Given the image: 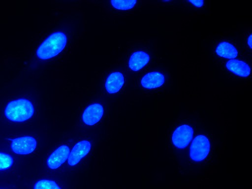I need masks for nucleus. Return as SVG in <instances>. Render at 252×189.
I'll return each mask as SVG.
<instances>
[{
  "instance_id": "nucleus-14",
  "label": "nucleus",
  "mask_w": 252,
  "mask_h": 189,
  "mask_svg": "<svg viewBox=\"0 0 252 189\" xmlns=\"http://www.w3.org/2000/svg\"><path fill=\"white\" fill-rule=\"evenodd\" d=\"M137 1L135 0H111V5L115 8L120 10H128L133 8Z\"/></svg>"
},
{
  "instance_id": "nucleus-7",
  "label": "nucleus",
  "mask_w": 252,
  "mask_h": 189,
  "mask_svg": "<svg viewBox=\"0 0 252 189\" xmlns=\"http://www.w3.org/2000/svg\"><path fill=\"white\" fill-rule=\"evenodd\" d=\"M104 112L102 105L98 103L90 104L84 111L82 118L83 123L88 126H93L101 119Z\"/></svg>"
},
{
  "instance_id": "nucleus-2",
  "label": "nucleus",
  "mask_w": 252,
  "mask_h": 189,
  "mask_svg": "<svg viewBox=\"0 0 252 189\" xmlns=\"http://www.w3.org/2000/svg\"><path fill=\"white\" fill-rule=\"evenodd\" d=\"M34 108L32 102L26 98H19L10 101L4 109V115L13 122H24L32 117Z\"/></svg>"
},
{
  "instance_id": "nucleus-10",
  "label": "nucleus",
  "mask_w": 252,
  "mask_h": 189,
  "mask_svg": "<svg viewBox=\"0 0 252 189\" xmlns=\"http://www.w3.org/2000/svg\"><path fill=\"white\" fill-rule=\"evenodd\" d=\"M124 81V77L122 73L119 72H112L106 79L105 89L109 94H115L123 87Z\"/></svg>"
},
{
  "instance_id": "nucleus-1",
  "label": "nucleus",
  "mask_w": 252,
  "mask_h": 189,
  "mask_svg": "<svg viewBox=\"0 0 252 189\" xmlns=\"http://www.w3.org/2000/svg\"><path fill=\"white\" fill-rule=\"evenodd\" d=\"M67 42L66 34L62 32H53L48 36L38 47L36 55L42 60L52 58L59 54Z\"/></svg>"
},
{
  "instance_id": "nucleus-4",
  "label": "nucleus",
  "mask_w": 252,
  "mask_h": 189,
  "mask_svg": "<svg viewBox=\"0 0 252 189\" xmlns=\"http://www.w3.org/2000/svg\"><path fill=\"white\" fill-rule=\"evenodd\" d=\"M193 134V128L190 126L182 125L174 131L172 136V142L177 148L184 149L191 142Z\"/></svg>"
},
{
  "instance_id": "nucleus-6",
  "label": "nucleus",
  "mask_w": 252,
  "mask_h": 189,
  "mask_svg": "<svg viewBox=\"0 0 252 189\" xmlns=\"http://www.w3.org/2000/svg\"><path fill=\"white\" fill-rule=\"evenodd\" d=\"M91 143L86 140L77 143L70 152L68 158V164L70 166L77 164L90 152Z\"/></svg>"
},
{
  "instance_id": "nucleus-5",
  "label": "nucleus",
  "mask_w": 252,
  "mask_h": 189,
  "mask_svg": "<svg viewBox=\"0 0 252 189\" xmlns=\"http://www.w3.org/2000/svg\"><path fill=\"white\" fill-rule=\"evenodd\" d=\"M36 140L30 136L19 137L13 139L10 147L12 151L18 155H27L32 153L35 149Z\"/></svg>"
},
{
  "instance_id": "nucleus-8",
  "label": "nucleus",
  "mask_w": 252,
  "mask_h": 189,
  "mask_svg": "<svg viewBox=\"0 0 252 189\" xmlns=\"http://www.w3.org/2000/svg\"><path fill=\"white\" fill-rule=\"evenodd\" d=\"M70 152V149L66 145L59 147L48 158V167L51 169H57L67 160Z\"/></svg>"
},
{
  "instance_id": "nucleus-12",
  "label": "nucleus",
  "mask_w": 252,
  "mask_h": 189,
  "mask_svg": "<svg viewBox=\"0 0 252 189\" xmlns=\"http://www.w3.org/2000/svg\"><path fill=\"white\" fill-rule=\"evenodd\" d=\"M150 56L143 51H136L130 56L128 66L130 69L137 71L144 67L149 62Z\"/></svg>"
},
{
  "instance_id": "nucleus-18",
  "label": "nucleus",
  "mask_w": 252,
  "mask_h": 189,
  "mask_svg": "<svg viewBox=\"0 0 252 189\" xmlns=\"http://www.w3.org/2000/svg\"><path fill=\"white\" fill-rule=\"evenodd\" d=\"M248 44L250 46V48H252V34H250V36L248 39Z\"/></svg>"
},
{
  "instance_id": "nucleus-16",
  "label": "nucleus",
  "mask_w": 252,
  "mask_h": 189,
  "mask_svg": "<svg viewBox=\"0 0 252 189\" xmlns=\"http://www.w3.org/2000/svg\"><path fill=\"white\" fill-rule=\"evenodd\" d=\"M13 163V159L9 154L0 152V171L10 168Z\"/></svg>"
},
{
  "instance_id": "nucleus-15",
  "label": "nucleus",
  "mask_w": 252,
  "mask_h": 189,
  "mask_svg": "<svg viewBox=\"0 0 252 189\" xmlns=\"http://www.w3.org/2000/svg\"><path fill=\"white\" fill-rule=\"evenodd\" d=\"M33 189H62L54 181L43 179L36 182Z\"/></svg>"
},
{
  "instance_id": "nucleus-11",
  "label": "nucleus",
  "mask_w": 252,
  "mask_h": 189,
  "mask_svg": "<svg viewBox=\"0 0 252 189\" xmlns=\"http://www.w3.org/2000/svg\"><path fill=\"white\" fill-rule=\"evenodd\" d=\"M227 69L238 76L246 77L250 74L251 69L245 62L236 59L228 61L225 64Z\"/></svg>"
},
{
  "instance_id": "nucleus-17",
  "label": "nucleus",
  "mask_w": 252,
  "mask_h": 189,
  "mask_svg": "<svg viewBox=\"0 0 252 189\" xmlns=\"http://www.w3.org/2000/svg\"><path fill=\"white\" fill-rule=\"evenodd\" d=\"M192 4L197 7H201L204 4V0H189Z\"/></svg>"
},
{
  "instance_id": "nucleus-9",
  "label": "nucleus",
  "mask_w": 252,
  "mask_h": 189,
  "mask_svg": "<svg viewBox=\"0 0 252 189\" xmlns=\"http://www.w3.org/2000/svg\"><path fill=\"white\" fill-rule=\"evenodd\" d=\"M165 82L163 74L159 72H151L145 74L141 80V86L147 89H153L161 86Z\"/></svg>"
},
{
  "instance_id": "nucleus-3",
  "label": "nucleus",
  "mask_w": 252,
  "mask_h": 189,
  "mask_svg": "<svg viewBox=\"0 0 252 189\" xmlns=\"http://www.w3.org/2000/svg\"><path fill=\"white\" fill-rule=\"evenodd\" d=\"M210 149L209 139L204 135L199 134L193 140L189 150L191 159L195 161L204 159L208 155Z\"/></svg>"
},
{
  "instance_id": "nucleus-13",
  "label": "nucleus",
  "mask_w": 252,
  "mask_h": 189,
  "mask_svg": "<svg viewBox=\"0 0 252 189\" xmlns=\"http://www.w3.org/2000/svg\"><path fill=\"white\" fill-rule=\"evenodd\" d=\"M217 54L222 58L233 59L238 55L236 48L231 43L223 41L220 43L216 48Z\"/></svg>"
}]
</instances>
